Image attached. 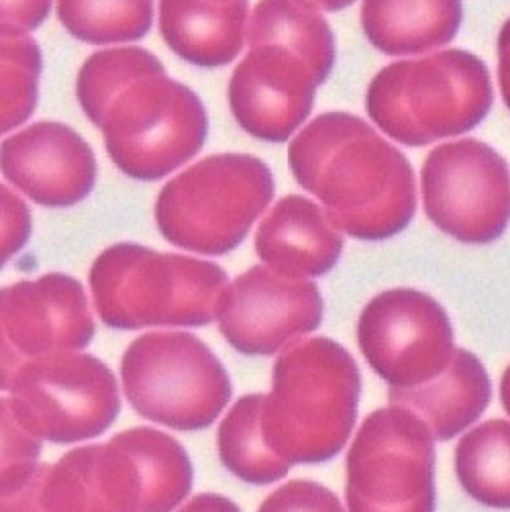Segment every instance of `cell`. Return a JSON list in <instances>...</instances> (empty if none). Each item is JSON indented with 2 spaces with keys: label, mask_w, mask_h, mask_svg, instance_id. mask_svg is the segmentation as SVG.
Returning a JSON list of instances; mask_svg holds the SVG:
<instances>
[{
  "label": "cell",
  "mask_w": 510,
  "mask_h": 512,
  "mask_svg": "<svg viewBox=\"0 0 510 512\" xmlns=\"http://www.w3.org/2000/svg\"><path fill=\"white\" fill-rule=\"evenodd\" d=\"M486 64L464 49L386 66L368 88L372 121L394 141L423 147L476 129L492 109Z\"/></svg>",
  "instance_id": "obj_5"
},
{
  "label": "cell",
  "mask_w": 510,
  "mask_h": 512,
  "mask_svg": "<svg viewBox=\"0 0 510 512\" xmlns=\"http://www.w3.org/2000/svg\"><path fill=\"white\" fill-rule=\"evenodd\" d=\"M164 68L162 62L141 47H117L92 54L76 82V96L86 117L98 125L111 96L141 72Z\"/></svg>",
  "instance_id": "obj_26"
},
{
  "label": "cell",
  "mask_w": 510,
  "mask_h": 512,
  "mask_svg": "<svg viewBox=\"0 0 510 512\" xmlns=\"http://www.w3.org/2000/svg\"><path fill=\"white\" fill-rule=\"evenodd\" d=\"M3 384L25 362L41 355L80 351L94 337L82 284L66 274L23 280L0 296Z\"/></svg>",
  "instance_id": "obj_14"
},
{
  "label": "cell",
  "mask_w": 510,
  "mask_h": 512,
  "mask_svg": "<svg viewBox=\"0 0 510 512\" xmlns=\"http://www.w3.org/2000/svg\"><path fill=\"white\" fill-rule=\"evenodd\" d=\"M264 394H249L235 402L219 425L217 445L223 466L247 484H272L282 480L290 464L274 455L264 441L260 413Z\"/></svg>",
  "instance_id": "obj_23"
},
{
  "label": "cell",
  "mask_w": 510,
  "mask_h": 512,
  "mask_svg": "<svg viewBox=\"0 0 510 512\" xmlns=\"http://www.w3.org/2000/svg\"><path fill=\"white\" fill-rule=\"evenodd\" d=\"M31 231V217L27 204L3 186V262L27 243Z\"/></svg>",
  "instance_id": "obj_29"
},
{
  "label": "cell",
  "mask_w": 510,
  "mask_h": 512,
  "mask_svg": "<svg viewBox=\"0 0 510 512\" xmlns=\"http://www.w3.org/2000/svg\"><path fill=\"white\" fill-rule=\"evenodd\" d=\"M462 0H364L362 29L386 56H417L447 45L462 27Z\"/></svg>",
  "instance_id": "obj_20"
},
{
  "label": "cell",
  "mask_w": 510,
  "mask_h": 512,
  "mask_svg": "<svg viewBox=\"0 0 510 512\" xmlns=\"http://www.w3.org/2000/svg\"><path fill=\"white\" fill-rule=\"evenodd\" d=\"M255 251L278 274L323 276L341 258L343 235L317 202L290 194L262 221L255 233Z\"/></svg>",
  "instance_id": "obj_17"
},
{
  "label": "cell",
  "mask_w": 510,
  "mask_h": 512,
  "mask_svg": "<svg viewBox=\"0 0 510 512\" xmlns=\"http://www.w3.org/2000/svg\"><path fill=\"white\" fill-rule=\"evenodd\" d=\"M54 0H3V35H29L49 15Z\"/></svg>",
  "instance_id": "obj_30"
},
{
  "label": "cell",
  "mask_w": 510,
  "mask_h": 512,
  "mask_svg": "<svg viewBox=\"0 0 510 512\" xmlns=\"http://www.w3.org/2000/svg\"><path fill=\"white\" fill-rule=\"evenodd\" d=\"M3 176L43 207H72L96 182L92 147L68 125L35 123L3 143Z\"/></svg>",
  "instance_id": "obj_16"
},
{
  "label": "cell",
  "mask_w": 510,
  "mask_h": 512,
  "mask_svg": "<svg viewBox=\"0 0 510 512\" xmlns=\"http://www.w3.org/2000/svg\"><path fill=\"white\" fill-rule=\"evenodd\" d=\"M41 51L29 35H3V133L25 123L37 105Z\"/></svg>",
  "instance_id": "obj_27"
},
{
  "label": "cell",
  "mask_w": 510,
  "mask_h": 512,
  "mask_svg": "<svg viewBox=\"0 0 510 512\" xmlns=\"http://www.w3.org/2000/svg\"><path fill=\"white\" fill-rule=\"evenodd\" d=\"M357 341L372 370L396 388L437 378L449 366L455 349L443 306L413 288L374 296L360 317Z\"/></svg>",
  "instance_id": "obj_12"
},
{
  "label": "cell",
  "mask_w": 510,
  "mask_h": 512,
  "mask_svg": "<svg viewBox=\"0 0 510 512\" xmlns=\"http://www.w3.org/2000/svg\"><path fill=\"white\" fill-rule=\"evenodd\" d=\"M347 508L433 510L435 437L411 408L390 404L374 411L347 453Z\"/></svg>",
  "instance_id": "obj_10"
},
{
  "label": "cell",
  "mask_w": 510,
  "mask_h": 512,
  "mask_svg": "<svg viewBox=\"0 0 510 512\" xmlns=\"http://www.w3.org/2000/svg\"><path fill=\"white\" fill-rule=\"evenodd\" d=\"M270 168L247 153H219L170 180L156 202L166 241L202 255H223L243 243L274 198Z\"/></svg>",
  "instance_id": "obj_6"
},
{
  "label": "cell",
  "mask_w": 510,
  "mask_h": 512,
  "mask_svg": "<svg viewBox=\"0 0 510 512\" xmlns=\"http://www.w3.org/2000/svg\"><path fill=\"white\" fill-rule=\"evenodd\" d=\"M217 321L237 351L272 355L321 325L323 296L309 280L255 266L225 288Z\"/></svg>",
  "instance_id": "obj_13"
},
{
  "label": "cell",
  "mask_w": 510,
  "mask_h": 512,
  "mask_svg": "<svg viewBox=\"0 0 510 512\" xmlns=\"http://www.w3.org/2000/svg\"><path fill=\"white\" fill-rule=\"evenodd\" d=\"M249 47L280 43L309 62L323 80L335 66V35L319 11L302 0H260L247 17Z\"/></svg>",
  "instance_id": "obj_21"
},
{
  "label": "cell",
  "mask_w": 510,
  "mask_h": 512,
  "mask_svg": "<svg viewBox=\"0 0 510 512\" xmlns=\"http://www.w3.org/2000/svg\"><path fill=\"white\" fill-rule=\"evenodd\" d=\"M247 0H160V31L188 64L221 68L243 47Z\"/></svg>",
  "instance_id": "obj_19"
},
{
  "label": "cell",
  "mask_w": 510,
  "mask_h": 512,
  "mask_svg": "<svg viewBox=\"0 0 510 512\" xmlns=\"http://www.w3.org/2000/svg\"><path fill=\"white\" fill-rule=\"evenodd\" d=\"M192 488V464L170 435L137 427L49 466L39 510H172Z\"/></svg>",
  "instance_id": "obj_3"
},
{
  "label": "cell",
  "mask_w": 510,
  "mask_h": 512,
  "mask_svg": "<svg viewBox=\"0 0 510 512\" xmlns=\"http://www.w3.org/2000/svg\"><path fill=\"white\" fill-rule=\"evenodd\" d=\"M500 400H502L504 411L510 415V366L506 368L502 382H500Z\"/></svg>",
  "instance_id": "obj_33"
},
{
  "label": "cell",
  "mask_w": 510,
  "mask_h": 512,
  "mask_svg": "<svg viewBox=\"0 0 510 512\" xmlns=\"http://www.w3.org/2000/svg\"><path fill=\"white\" fill-rule=\"evenodd\" d=\"M41 439L27 431L3 400V510H39L49 466H39Z\"/></svg>",
  "instance_id": "obj_25"
},
{
  "label": "cell",
  "mask_w": 510,
  "mask_h": 512,
  "mask_svg": "<svg viewBox=\"0 0 510 512\" xmlns=\"http://www.w3.org/2000/svg\"><path fill=\"white\" fill-rule=\"evenodd\" d=\"M459 484L492 508H510V423L486 421L472 429L455 447Z\"/></svg>",
  "instance_id": "obj_22"
},
{
  "label": "cell",
  "mask_w": 510,
  "mask_h": 512,
  "mask_svg": "<svg viewBox=\"0 0 510 512\" xmlns=\"http://www.w3.org/2000/svg\"><path fill=\"white\" fill-rule=\"evenodd\" d=\"M304 5L313 7L315 11H325V13H335V11H341L345 7H349L351 3H355V0H302Z\"/></svg>",
  "instance_id": "obj_32"
},
{
  "label": "cell",
  "mask_w": 510,
  "mask_h": 512,
  "mask_svg": "<svg viewBox=\"0 0 510 512\" xmlns=\"http://www.w3.org/2000/svg\"><path fill=\"white\" fill-rule=\"evenodd\" d=\"M288 164L296 182L349 237L382 241L404 231L415 217L411 162L360 117H317L290 143Z\"/></svg>",
  "instance_id": "obj_1"
},
{
  "label": "cell",
  "mask_w": 510,
  "mask_h": 512,
  "mask_svg": "<svg viewBox=\"0 0 510 512\" xmlns=\"http://www.w3.org/2000/svg\"><path fill=\"white\" fill-rule=\"evenodd\" d=\"M115 166L141 182L162 180L192 160L207 141L202 100L166 76L141 72L107 102L98 125Z\"/></svg>",
  "instance_id": "obj_7"
},
{
  "label": "cell",
  "mask_w": 510,
  "mask_h": 512,
  "mask_svg": "<svg viewBox=\"0 0 510 512\" xmlns=\"http://www.w3.org/2000/svg\"><path fill=\"white\" fill-rule=\"evenodd\" d=\"M498 82L502 98L510 109V19L502 25L498 35Z\"/></svg>",
  "instance_id": "obj_31"
},
{
  "label": "cell",
  "mask_w": 510,
  "mask_h": 512,
  "mask_svg": "<svg viewBox=\"0 0 510 512\" xmlns=\"http://www.w3.org/2000/svg\"><path fill=\"white\" fill-rule=\"evenodd\" d=\"M88 280L102 323L123 331L209 325L229 286L227 274L213 262L135 243L102 251Z\"/></svg>",
  "instance_id": "obj_4"
},
{
  "label": "cell",
  "mask_w": 510,
  "mask_h": 512,
  "mask_svg": "<svg viewBox=\"0 0 510 512\" xmlns=\"http://www.w3.org/2000/svg\"><path fill=\"white\" fill-rule=\"evenodd\" d=\"M360 394V368L339 343L327 337L288 343L262 402L266 445L290 466L329 462L355 427Z\"/></svg>",
  "instance_id": "obj_2"
},
{
  "label": "cell",
  "mask_w": 510,
  "mask_h": 512,
  "mask_svg": "<svg viewBox=\"0 0 510 512\" xmlns=\"http://www.w3.org/2000/svg\"><path fill=\"white\" fill-rule=\"evenodd\" d=\"M121 380L139 417L176 431L211 427L233 392L219 357L184 331L137 337L121 360Z\"/></svg>",
  "instance_id": "obj_8"
},
{
  "label": "cell",
  "mask_w": 510,
  "mask_h": 512,
  "mask_svg": "<svg viewBox=\"0 0 510 512\" xmlns=\"http://www.w3.org/2000/svg\"><path fill=\"white\" fill-rule=\"evenodd\" d=\"M421 188L431 223L462 243H492L510 223L508 164L478 139L433 149L421 172Z\"/></svg>",
  "instance_id": "obj_11"
},
{
  "label": "cell",
  "mask_w": 510,
  "mask_h": 512,
  "mask_svg": "<svg viewBox=\"0 0 510 512\" xmlns=\"http://www.w3.org/2000/svg\"><path fill=\"white\" fill-rule=\"evenodd\" d=\"M58 19L92 45L135 41L151 29L153 0H58Z\"/></svg>",
  "instance_id": "obj_24"
},
{
  "label": "cell",
  "mask_w": 510,
  "mask_h": 512,
  "mask_svg": "<svg viewBox=\"0 0 510 512\" xmlns=\"http://www.w3.org/2000/svg\"><path fill=\"white\" fill-rule=\"evenodd\" d=\"M17 421L41 441L80 443L105 433L121 411L119 384L94 355L62 351L21 364L3 384Z\"/></svg>",
  "instance_id": "obj_9"
},
{
  "label": "cell",
  "mask_w": 510,
  "mask_h": 512,
  "mask_svg": "<svg viewBox=\"0 0 510 512\" xmlns=\"http://www.w3.org/2000/svg\"><path fill=\"white\" fill-rule=\"evenodd\" d=\"M492 384L478 357L453 349L451 362L437 378L411 386H390V404L411 408L431 429L435 441H449L472 427L490 404Z\"/></svg>",
  "instance_id": "obj_18"
},
{
  "label": "cell",
  "mask_w": 510,
  "mask_h": 512,
  "mask_svg": "<svg viewBox=\"0 0 510 512\" xmlns=\"http://www.w3.org/2000/svg\"><path fill=\"white\" fill-rule=\"evenodd\" d=\"M323 82L294 49L280 43L253 45L229 82L231 113L249 135L284 143L311 115Z\"/></svg>",
  "instance_id": "obj_15"
},
{
  "label": "cell",
  "mask_w": 510,
  "mask_h": 512,
  "mask_svg": "<svg viewBox=\"0 0 510 512\" xmlns=\"http://www.w3.org/2000/svg\"><path fill=\"white\" fill-rule=\"evenodd\" d=\"M262 510H341V502L327 488L313 482H290L276 490Z\"/></svg>",
  "instance_id": "obj_28"
}]
</instances>
